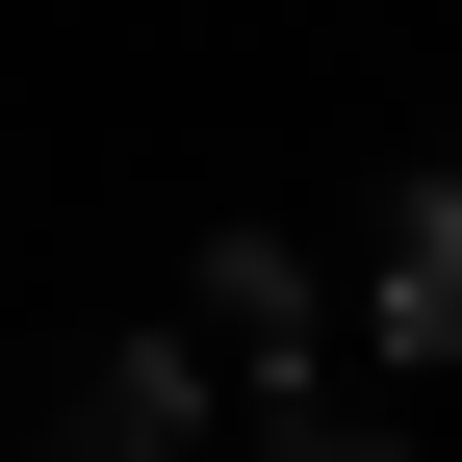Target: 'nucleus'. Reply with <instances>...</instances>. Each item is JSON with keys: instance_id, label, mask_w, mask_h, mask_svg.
I'll return each mask as SVG.
<instances>
[{"instance_id": "obj_2", "label": "nucleus", "mask_w": 462, "mask_h": 462, "mask_svg": "<svg viewBox=\"0 0 462 462\" xmlns=\"http://www.w3.org/2000/svg\"><path fill=\"white\" fill-rule=\"evenodd\" d=\"M180 334H206L231 385H257V411H282V385H334V282L282 257V231H206V282H180Z\"/></svg>"}, {"instance_id": "obj_1", "label": "nucleus", "mask_w": 462, "mask_h": 462, "mask_svg": "<svg viewBox=\"0 0 462 462\" xmlns=\"http://www.w3.org/2000/svg\"><path fill=\"white\" fill-rule=\"evenodd\" d=\"M206 437V334H103L51 411H0V462H180Z\"/></svg>"}, {"instance_id": "obj_3", "label": "nucleus", "mask_w": 462, "mask_h": 462, "mask_svg": "<svg viewBox=\"0 0 462 462\" xmlns=\"http://www.w3.org/2000/svg\"><path fill=\"white\" fill-rule=\"evenodd\" d=\"M360 360H462V180L385 206V257H360Z\"/></svg>"}, {"instance_id": "obj_4", "label": "nucleus", "mask_w": 462, "mask_h": 462, "mask_svg": "<svg viewBox=\"0 0 462 462\" xmlns=\"http://www.w3.org/2000/svg\"><path fill=\"white\" fill-rule=\"evenodd\" d=\"M282 462H411V437H385L360 385H282Z\"/></svg>"}]
</instances>
